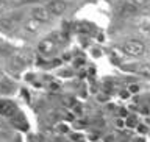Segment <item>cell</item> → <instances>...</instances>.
Returning a JSON list of instances; mask_svg holds the SVG:
<instances>
[{
  "label": "cell",
  "instance_id": "obj_15",
  "mask_svg": "<svg viewBox=\"0 0 150 142\" xmlns=\"http://www.w3.org/2000/svg\"><path fill=\"white\" fill-rule=\"evenodd\" d=\"M128 91L131 94H136V92H139V86H138V84H131V86L128 88Z\"/></svg>",
  "mask_w": 150,
  "mask_h": 142
},
{
  "label": "cell",
  "instance_id": "obj_13",
  "mask_svg": "<svg viewBox=\"0 0 150 142\" xmlns=\"http://www.w3.org/2000/svg\"><path fill=\"white\" fill-rule=\"evenodd\" d=\"M75 30H77V31H81V33H89V31H91V28H89L88 25H83V23H80V25L75 28Z\"/></svg>",
  "mask_w": 150,
  "mask_h": 142
},
{
  "label": "cell",
  "instance_id": "obj_6",
  "mask_svg": "<svg viewBox=\"0 0 150 142\" xmlns=\"http://www.w3.org/2000/svg\"><path fill=\"white\" fill-rule=\"evenodd\" d=\"M55 47V41L52 39V37H47V39H42L39 42V45H38V50L42 52V53H49V52L53 50Z\"/></svg>",
  "mask_w": 150,
  "mask_h": 142
},
{
  "label": "cell",
  "instance_id": "obj_11",
  "mask_svg": "<svg viewBox=\"0 0 150 142\" xmlns=\"http://www.w3.org/2000/svg\"><path fill=\"white\" fill-rule=\"evenodd\" d=\"M134 11H136V6H133L131 3H125L120 9V13H134Z\"/></svg>",
  "mask_w": 150,
  "mask_h": 142
},
{
  "label": "cell",
  "instance_id": "obj_10",
  "mask_svg": "<svg viewBox=\"0 0 150 142\" xmlns=\"http://www.w3.org/2000/svg\"><path fill=\"white\" fill-rule=\"evenodd\" d=\"M138 72L142 75V77H150V63L142 64V66H141V67L138 69Z\"/></svg>",
  "mask_w": 150,
  "mask_h": 142
},
{
  "label": "cell",
  "instance_id": "obj_4",
  "mask_svg": "<svg viewBox=\"0 0 150 142\" xmlns=\"http://www.w3.org/2000/svg\"><path fill=\"white\" fill-rule=\"evenodd\" d=\"M66 8H67V5L64 0H49V3H47V9L50 11V14H55V16L63 14Z\"/></svg>",
  "mask_w": 150,
  "mask_h": 142
},
{
  "label": "cell",
  "instance_id": "obj_14",
  "mask_svg": "<svg viewBox=\"0 0 150 142\" xmlns=\"http://www.w3.org/2000/svg\"><path fill=\"white\" fill-rule=\"evenodd\" d=\"M139 30L142 33H147V35H150V23H142V25L139 27Z\"/></svg>",
  "mask_w": 150,
  "mask_h": 142
},
{
  "label": "cell",
  "instance_id": "obj_9",
  "mask_svg": "<svg viewBox=\"0 0 150 142\" xmlns=\"http://www.w3.org/2000/svg\"><path fill=\"white\" fill-rule=\"evenodd\" d=\"M11 120H13V124H14V125H17V126H19V128H27L25 120H23L21 116H17V114H16L14 117H11Z\"/></svg>",
  "mask_w": 150,
  "mask_h": 142
},
{
  "label": "cell",
  "instance_id": "obj_3",
  "mask_svg": "<svg viewBox=\"0 0 150 142\" xmlns=\"http://www.w3.org/2000/svg\"><path fill=\"white\" fill-rule=\"evenodd\" d=\"M31 19H35L38 22H47L50 20V11L47 6H35L31 9Z\"/></svg>",
  "mask_w": 150,
  "mask_h": 142
},
{
  "label": "cell",
  "instance_id": "obj_16",
  "mask_svg": "<svg viewBox=\"0 0 150 142\" xmlns=\"http://www.w3.org/2000/svg\"><path fill=\"white\" fill-rule=\"evenodd\" d=\"M5 8H6V3H5L3 0H0V14L5 11Z\"/></svg>",
  "mask_w": 150,
  "mask_h": 142
},
{
  "label": "cell",
  "instance_id": "obj_8",
  "mask_svg": "<svg viewBox=\"0 0 150 142\" xmlns=\"http://www.w3.org/2000/svg\"><path fill=\"white\" fill-rule=\"evenodd\" d=\"M39 25H41V22L35 20V19H30V20H27L23 23V30L28 33H36V31H39Z\"/></svg>",
  "mask_w": 150,
  "mask_h": 142
},
{
  "label": "cell",
  "instance_id": "obj_12",
  "mask_svg": "<svg viewBox=\"0 0 150 142\" xmlns=\"http://www.w3.org/2000/svg\"><path fill=\"white\" fill-rule=\"evenodd\" d=\"M128 3H131L133 6H144V5H147L149 3V0H128Z\"/></svg>",
  "mask_w": 150,
  "mask_h": 142
},
{
  "label": "cell",
  "instance_id": "obj_5",
  "mask_svg": "<svg viewBox=\"0 0 150 142\" xmlns=\"http://www.w3.org/2000/svg\"><path fill=\"white\" fill-rule=\"evenodd\" d=\"M0 114L8 116V117H14L17 114V108L9 100H0Z\"/></svg>",
  "mask_w": 150,
  "mask_h": 142
},
{
  "label": "cell",
  "instance_id": "obj_2",
  "mask_svg": "<svg viewBox=\"0 0 150 142\" xmlns=\"http://www.w3.org/2000/svg\"><path fill=\"white\" fill-rule=\"evenodd\" d=\"M31 56L27 53V52H14V53L11 55V58H9V63H11L13 67H23V66H27L28 63H30Z\"/></svg>",
  "mask_w": 150,
  "mask_h": 142
},
{
  "label": "cell",
  "instance_id": "obj_1",
  "mask_svg": "<svg viewBox=\"0 0 150 142\" xmlns=\"http://www.w3.org/2000/svg\"><path fill=\"white\" fill-rule=\"evenodd\" d=\"M122 49L128 56H141L145 52V45L141 41H127Z\"/></svg>",
  "mask_w": 150,
  "mask_h": 142
},
{
  "label": "cell",
  "instance_id": "obj_7",
  "mask_svg": "<svg viewBox=\"0 0 150 142\" xmlns=\"http://www.w3.org/2000/svg\"><path fill=\"white\" fill-rule=\"evenodd\" d=\"M14 27H16V22H14V17H2L0 19V28L5 31H13Z\"/></svg>",
  "mask_w": 150,
  "mask_h": 142
}]
</instances>
